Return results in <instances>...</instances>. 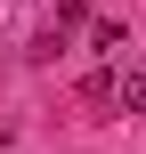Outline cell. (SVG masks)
I'll return each instance as SVG.
<instances>
[{"label": "cell", "mask_w": 146, "mask_h": 154, "mask_svg": "<svg viewBox=\"0 0 146 154\" xmlns=\"http://www.w3.org/2000/svg\"><path fill=\"white\" fill-rule=\"evenodd\" d=\"M114 97H122L130 114H146V65H130V73H114Z\"/></svg>", "instance_id": "1"}, {"label": "cell", "mask_w": 146, "mask_h": 154, "mask_svg": "<svg viewBox=\"0 0 146 154\" xmlns=\"http://www.w3.org/2000/svg\"><path fill=\"white\" fill-rule=\"evenodd\" d=\"M89 41H98L106 57H122V24H114V16H98V24H89Z\"/></svg>", "instance_id": "2"}]
</instances>
